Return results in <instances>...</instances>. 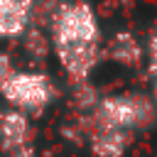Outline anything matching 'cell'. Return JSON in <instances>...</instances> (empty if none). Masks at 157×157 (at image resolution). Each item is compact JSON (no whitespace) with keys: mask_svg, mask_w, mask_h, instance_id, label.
<instances>
[{"mask_svg":"<svg viewBox=\"0 0 157 157\" xmlns=\"http://www.w3.org/2000/svg\"><path fill=\"white\" fill-rule=\"evenodd\" d=\"M101 96L96 93V88L88 83V78L83 81H76V91H74V103L81 108V110H93L98 105Z\"/></svg>","mask_w":157,"mask_h":157,"instance_id":"8","label":"cell"},{"mask_svg":"<svg viewBox=\"0 0 157 157\" xmlns=\"http://www.w3.org/2000/svg\"><path fill=\"white\" fill-rule=\"evenodd\" d=\"M130 140L132 135L118 128H91L88 130L91 152L96 157H123L130 147Z\"/></svg>","mask_w":157,"mask_h":157,"instance_id":"4","label":"cell"},{"mask_svg":"<svg viewBox=\"0 0 157 157\" xmlns=\"http://www.w3.org/2000/svg\"><path fill=\"white\" fill-rule=\"evenodd\" d=\"M2 96L25 110H39L52 101V83L42 74H12L5 83H0Z\"/></svg>","mask_w":157,"mask_h":157,"instance_id":"3","label":"cell"},{"mask_svg":"<svg viewBox=\"0 0 157 157\" xmlns=\"http://www.w3.org/2000/svg\"><path fill=\"white\" fill-rule=\"evenodd\" d=\"M145 59H147V69H150V74L155 76V74H157V27L152 29V34H150V39H147Z\"/></svg>","mask_w":157,"mask_h":157,"instance_id":"9","label":"cell"},{"mask_svg":"<svg viewBox=\"0 0 157 157\" xmlns=\"http://www.w3.org/2000/svg\"><path fill=\"white\" fill-rule=\"evenodd\" d=\"M105 54L120 66H140L145 59V47L132 32H115L108 42Z\"/></svg>","mask_w":157,"mask_h":157,"instance_id":"5","label":"cell"},{"mask_svg":"<svg viewBox=\"0 0 157 157\" xmlns=\"http://www.w3.org/2000/svg\"><path fill=\"white\" fill-rule=\"evenodd\" d=\"M27 49H29V52H37V54H44V52H47V39H44L39 32H29V37H27Z\"/></svg>","mask_w":157,"mask_h":157,"instance_id":"10","label":"cell"},{"mask_svg":"<svg viewBox=\"0 0 157 157\" xmlns=\"http://www.w3.org/2000/svg\"><path fill=\"white\" fill-rule=\"evenodd\" d=\"M0 135L5 150L15 152L27 142V120L22 113H5L0 120Z\"/></svg>","mask_w":157,"mask_h":157,"instance_id":"7","label":"cell"},{"mask_svg":"<svg viewBox=\"0 0 157 157\" xmlns=\"http://www.w3.org/2000/svg\"><path fill=\"white\" fill-rule=\"evenodd\" d=\"M10 76H12V66H10L7 56H2V54H0V83H5Z\"/></svg>","mask_w":157,"mask_h":157,"instance_id":"11","label":"cell"},{"mask_svg":"<svg viewBox=\"0 0 157 157\" xmlns=\"http://www.w3.org/2000/svg\"><path fill=\"white\" fill-rule=\"evenodd\" d=\"M52 32H54V47L101 44V27L96 12L86 2L61 5L52 17Z\"/></svg>","mask_w":157,"mask_h":157,"instance_id":"2","label":"cell"},{"mask_svg":"<svg viewBox=\"0 0 157 157\" xmlns=\"http://www.w3.org/2000/svg\"><path fill=\"white\" fill-rule=\"evenodd\" d=\"M152 101L157 103V74H155V81H152Z\"/></svg>","mask_w":157,"mask_h":157,"instance_id":"12","label":"cell"},{"mask_svg":"<svg viewBox=\"0 0 157 157\" xmlns=\"http://www.w3.org/2000/svg\"><path fill=\"white\" fill-rule=\"evenodd\" d=\"M29 20V0H0V34H20Z\"/></svg>","mask_w":157,"mask_h":157,"instance_id":"6","label":"cell"},{"mask_svg":"<svg viewBox=\"0 0 157 157\" xmlns=\"http://www.w3.org/2000/svg\"><path fill=\"white\" fill-rule=\"evenodd\" d=\"M157 120V103L147 93L128 91L113 93L98 101L91 110V128H118V130H142Z\"/></svg>","mask_w":157,"mask_h":157,"instance_id":"1","label":"cell"}]
</instances>
